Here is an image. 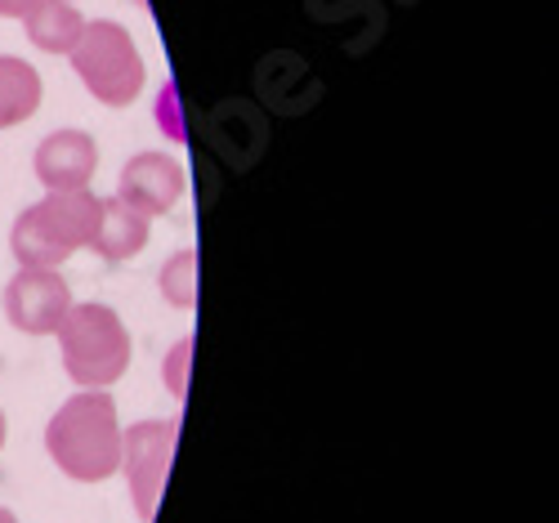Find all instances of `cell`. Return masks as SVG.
Instances as JSON below:
<instances>
[{"mask_svg": "<svg viewBox=\"0 0 559 523\" xmlns=\"http://www.w3.org/2000/svg\"><path fill=\"white\" fill-rule=\"evenodd\" d=\"M99 166V148L85 130H55L40 139L36 148V179L45 193H72V188H90Z\"/></svg>", "mask_w": 559, "mask_h": 523, "instance_id": "cell-7", "label": "cell"}, {"mask_svg": "<svg viewBox=\"0 0 559 523\" xmlns=\"http://www.w3.org/2000/svg\"><path fill=\"white\" fill-rule=\"evenodd\" d=\"M68 59H72L76 76L85 81V90L108 108L134 104L139 90H144V59H139L134 36L121 23H108V19L85 23Z\"/></svg>", "mask_w": 559, "mask_h": 523, "instance_id": "cell-4", "label": "cell"}, {"mask_svg": "<svg viewBox=\"0 0 559 523\" xmlns=\"http://www.w3.org/2000/svg\"><path fill=\"white\" fill-rule=\"evenodd\" d=\"M170 99H175V94L166 90V94H162V117H166V134H170V139H179L183 130H179V121H175V104H170Z\"/></svg>", "mask_w": 559, "mask_h": 523, "instance_id": "cell-15", "label": "cell"}, {"mask_svg": "<svg viewBox=\"0 0 559 523\" xmlns=\"http://www.w3.org/2000/svg\"><path fill=\"white\" fill-rule=\"evenodd\" d=\"M0 523H19V519H14L10 510H0Z\"/></svg>", "mask_w": 559, "mask_h": 523, "instance_id": "cell-16", "label": "cell"}, {"mask_svg": "<svg viewBox=\"0 0 559 523\" xmlns=\"http://www.w3.org/2000/svg\"><path fill=\"white\" fill-rule=\"evenodd\" d=\"M189 358H193V341L175 345V354L166 358V385H170V394H183V376H189Z\"/></svg>", "mask_w": 559, "mask_h": 523, "instance_id": "cell-13", "label": "cell"}, {"mask_svg": "<svg viewBox=\"0 0 559 523\" xmlns=\"http://www.w3.org/2000/svg\"><path fill=\"white\" fill-rule=\"evenodd\" d=\"M40 108V76L32 63L0 55V130L27 121Z\"/></svg>", "mask_w": 559, "mask_h": 523, "instance_id": "cell-11", "label": "cell"}, {"mask_svg": "<svg viewBox=\"0 0 559 523\" xmlns=\"http://www.w3.org/2000/svg\"><path fill=\"white\" fill-rule=\"evenodd\" d=\"M40 0H0V19H27Z\"/></svg>", "mask_w": 559, "mask_h": 523, "instance_id": "cell-14", "label": "cell"}, {"mask_svg": "<svg viewBox=\"0 0 559 523\" xmlns=\"http://www.w3.org/2000/svg\"><path fill=\"white\" fill-rule=\"evenodd\" d=\"M55 336L81 390H108L130 367V331L108 305H72Z\"/></svg>", "mask_w": 559, "mask_h": 523, "instance_id": "cell-3", "label": "cell"}, {"mask_svg": "<svg viewBox=\"0 0 559 523\" xmlns=\"http://www.w3.org/2000/svg\"><path fill=\"white\" fill-rule=\"evenodd\" d=\"M72 309V292L59 269H19L5 287V318L23 336H50Z\"/></svg>", "mask_w": 559, "mask_h": 523, "instance_id": "cell-6", "label": "cell"}, {"mask_svg": "<svg viewBox=\"0 0 559 523\" xmlns=\"http://www.w3.org/2000/svg\"><path fill=\"white\" fill-rule=\"evenodd\" d=\"M95 228H99V198L90 188H72V193H50L45 202L27 206L14 219L10 247L23 269H59L72 251L90 247Z\"/></svg>", "mask_w": 559, "mask_h": 523, "instance_id": "cell-2", "label": "cell"}, {"mask_svg": "<svg viewBox=\"0 0 559 523\" xmlns=\"http://www.w3.org/2000/svg\"><path fill=\"white\" fill-rule=\"evenodd\" d=\"M45 448L55 465L76 484H99L121 469V425L117 403L104 390L72 394L45 425Z\"/></svg>", "mask_w": 559, "mask_h": 523, "instance_id": "cell-1", "label": "cell"}, {"mask_svg": "<svg viewBox=\"0 0 559 523\" xmlns=\"http://www.w3.org/2000/svg\"><path fill=\"white\" fill-rule=\"evenodd\" d=\"M23 23H27V40L36 50H50V55H68L85 27V19L76 14L72 0H40Z\"/></svg>", "mask_w": 559, "mask_h": 523, "instance_id": "cell-10", "label": "cell"}, {"mask_svg": "<svg viewBox=\"0 0 559 523\" xmlns=\"http://www.w3.org/2000/svg\"><path fill=\"white\" fill-rule=\"evenodd\" d=\"M175 439H179V420H139L121 435V469L130 479V497L134 510L153 519L166 474H170V456H175Z\"/></svg>", "mask_w": 559, "mask_h": 523, "instance_id": "cell-5", "label": "cell"}, {"mask_svg": "<svg viewBox=\"0 0 559 523\" xmlns=\"http://www.w3.org/2000/svg\"><path fill=\"white\" fill-rule=\"evenodd\" d=\"M117 198L126 206H134L139 215H166L179 198H183V170L175 157H162V153H139L126 162L121 170V188Z\"/></svg>", "mask_w": 559, "mask_h": 523, "instance_id": "cell-8", "label": "cell"}, {"mask_svg": "<svg viewBox=\"0 0 559 523\" xmlns=\"http://www.w3.org/2000/svg\"><path fill=\"white\" fill-rule=\"evenodd\" d=\"M162 296L175 309H198V251H179L162 269Z\"/></svg>", "mask_w": 559, "mask_h": 523, "instance_id": "cell-12", "label": "cell"}, {"mask_svg": "<svg viewBox=\"0 0 559 523\" xmlns=\"http://www.w3.org/2000/svg\"><path fill=\"white\" fill-rule=\"evenodd\" d=\"M0 448H5V416H0Z\"/></svg>", "mask_w": 559, "mask_h": 523, "instance_id": "cell-17", "label": "cell"}, {"mask_svg": "<svg viewBox=\"0 0 559 523\" xmlns=\"http://www.w3.org/2000/svg\"><path fill=\"white\" fill-rule=\"evenodd\" d=\"M144 242H148V215H139L121 198L99 202V228H95V237H90V247H95L104 260L121 264V260L144 251Z\"/></svg>", "mask_w": 559, "mask_h": 523, "instance_id": "cell-9", "label": "cell"}]
</instances>
